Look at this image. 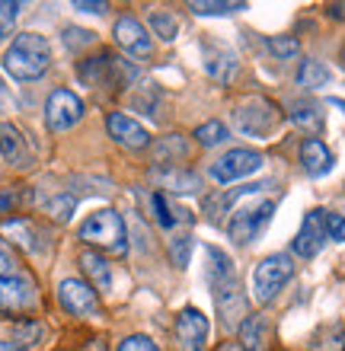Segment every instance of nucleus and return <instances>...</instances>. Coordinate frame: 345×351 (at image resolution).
<instances>
[{"label":"nucleus","mask_w":345,"mask_h":351,"mask_svg":"<svg viewBox=\"0 0 345 351\" xmlns=\"http://www.w3.org/2000/svg\"><path fill=\"white\" fill-rule=\"evenodd\" d=\"M208 281H211V291H215L217 310L224 313V326H243V316H246V300L240 294V285H237V271H233V262L227 259L221 250L208 246Z\"/></svg>","instance_id":"1"},{"label":"nucleus","mask_w":345,"mask_h":351,"mask_svg":"<svg viewBox=\"0 0 345 351\" xmlns=\"http://www.w3.org/2000/svg\"><path fill=\"white\" fill-rule=\"evenodd\" d=\"M48 64H51V48L45 36H36V32H19L3 55V71L13 80H38L48 71Z\"/></svg>","instance_id":"2"},{"label":"nucleus","mask_w":345,"mask_h":351,"mask_svg":"<svg viewBox=\"0 0 345 351\" xmlns=\"http://www.w3.org/2000/svg\"><path fill=\"white\" fill-rule=\"evenodd\" d=\"M291 278H294L291 256H285V252L265 256L259 265L252 268V297H256V304H272Z\"/></svg>","instance_id":"3"},{"label":"nucleus","mask_w":345,"mask_h":351,"mask_svg":"<svg viewBox=\"0 0 345 351\" xmlns=\"http://www.w3.org/2000/svg\"><path fill=\"white\" fill-rule=\"evenodd\" d=\"M278 121H281L278 106L262 99V96H250V99H243L233 109V125L246 138H269L272 131L278 128Z\"/></svg>","instance_id":"4"},{"label":"nucleus","mask_w":345,"mask_h":351,"mask_svg":"<svg viewBox=\"0 0 345 351\" xmlns=\"http://www.w3.org/2000/svg\"><path fill=\"white\" fill-rule=\"evenodd\" d=\"M80 240L93 243L99 250H125V221L121 214L112 208H103V211L90 214L84 223H80Z\"/></svg>","instance_id":"5"},{"label":"nucleus","mask_w":345,"mask_h":351,"mask_svg":"<svg viewBox=\"0 0 345 351\" xmlns=\"http://www.w3.org/2000/svg\"><path fill=\"white\" fill-rule=\"evenodd\" d=\"M272 211H275V202H272V198L240 204V208L230 214V223H227V233H230V240H237V243H252L262 230H265V223L272 221Z\"/></svg>","instance_id":"6"},{"label":"nucleus","mask_w":345,"mask_h":351,"mask_svg":"<svg viewBox=\"0 0 345 351\" xmlns=\"http://www.w3.org/2000/svg\"><path fill=\"white\" fill-rule=\"evenodd\" d=\"M262 167V154L259 150H250V147H233L227 150L224 157H217L215 163H211V179L221 185L227 182H237V179H243V176H252L256 169Z\"/></svg>","instance_id":"7"},{"label":"nucleus","mask_w":345,"mask_h":351,"mask_svg":"<svg viewBox=\"0 0 345 351\" xmlns=\"http://www.w3.org/2000/svg\"><path fill=\"white\" fill-rule=\"evenodd\" d=\"M84 119V102L71 90H55L48 96L45 106V121L51 131H71L77 121Z\"/></svg>","instance_id":"8"},{"label":"nucleus","mask_w":345,"mask_h":351,"mask_svg":"<svg viewBox=\"0 0 345 351\" xmlns=\"http://www.w3.org/2000/svg\"><path fill=\"white\" fill-rule=\"evenodd\" d=\"M58 300L67 313L74 316H96L99 313V300H96V291L80 278H64L58 285Z\"/></svg>","instance_id":"9"},{"label":"nucleus","mask_w":345,"mask_h":351,"mask_svg":"<svg viewBox=\"0 0 345 351\" xmlns=\"http://www.w3.org/2000/svg\"><path fill=\"white\" fill-rule=\"evenodd\" d=\"M176 339L182 351H205L208 342V316L195 306H186L176 316Z\"/></svg>","instance_id":"10"},{"label":"nucleus","mask_w":345,"mask_h":351,"mask_svg":"<svg viewBox=\"0 0 345 351\" xmlns=\"http://www.w3.org/2000/svg\"><path fill=\"white\" fill-rule=\"evenodd\" d=\"M36 304V287L26 275L0 278V313H19Z\"/></svg>","instance_id":"11"},{"label":"nucleus","mask_w":345,"mask_h":351,"mask_svg":"<svg viewBox=\"0 0 345 351\" xmlns=\"http://www.w3.org/2000/svg\"><path fill=\"white\" fill-rule=\"evenodd\" d=\"M326 221H323V211H310L300 223L298 237H294V252L300 259H313L323 246H326Z\"/></svg>","instance_id":"12"},{"label":"nucleus","mask_w":345,"mask_h":351,"mask_svg":"<svg viewBox=\"0 0 345 351\" xmlns=\"http://www.w3.org/2000/svg\"><path fill=\"white\" fill-rule=\"evenodd\" d=\"M115 42H119L121 51H128L134 58H147L150 55V36L147 29L141 26L134 16H121L115 23Z\"/></svg>","instance_id":"13"},{"label":"nucleus","mask_w":345,"mask_h":351,"mask_svg":"<svg viewBox=\"0 0 345 351\" xmlns=\"http://www.w3.org/2000/svg\"><path fill=\"white\" fill-rule=\"evenodd\" d=\"M106 125H109V134H112L119 144L131 147V150H141V147H147V144H150L147 128H144V125H138V121L131 119V115H125V112H112Z\"/></svg>","instance_id":"14"},{"label":"nucleus","mask_w":345,"mask_h":351,"mask_svg":"<svg viewBox=\"0 0 345 351\" xmlns=\"http://www.w3.org/2000/svg\"><path fill=\"white\" fill-rule=\"evenodd\" d=\"M300 163H304V173L317 179V176H326L333 169V154L320 138H307L300 144Z\"/></svg>","instance_id":"15"},{"label":"nucleus","mask_w":345,"mask_h":351,"mask_svg":"<svg viewBox=\"0 0 345 351\" xmlns=\"http://www.w3.org/2000/svg\"><path fill=\"white\" fill-rule=\"evenodd\" d=\"M0 154L13 163V167H29L32 163V154L26 147V138L16 125H0Z\"/></svg>","instance_id":"16"},{"label":"nucleus","mask_w":345,"mask_h":351,"mask_svg":"<svg viewBox=\"0 0 345 351\" xmlns=\"http://www.w3.org/2000/svg\"><path fill=\"white\" fill-rule=\"evenodd\" d=\"M240 339H243V351H265L269 348V323H265V316H250V319H243Z\"/></svg>","instance_id":"17"},{"label":"nucleus","mask_w":345,"mask_h":351,"mask_svg":"<svg viewBox=\"0 0 345 351\" xmlns=\"http://www.w3.org/2000/svg\"><path fill=\"white\" fill-rule=\"evenodd\" d=\"M205 71L215 77V80L227 84V80H233V74H237V55H233L230 48H211L205 58Z\"/></svg>","instance_id":"18"},{"label":"nucleus","mask_w":345,"mask_h":351,"mask_svg":"<svg viewBox=\"0 0 345 351\" xmlns=\"http://www.w3.org/2000/svg\"><path fill=\"white\" fill-rule=\"evenodd\" d=\"M80 265H84L86 275L93 278L96 291H109V285H112V271H109V265H106L96 252H84V256H80Z\"/></svg>","instance_id":"19"},{"label":"nucleus","mask_w":345,"mask_h":351,"mask_svg":"<svg viewBox=\"0 0 345 351\" xmlns=\"http://www.w3.org/2000/svg\"><path fill=\"white\" fill-rule=\"evenodd\" d=\"M333 80L326 64H320V61H304L298 71V84L307 86V90H320V86H326Z\"/></svg>","instance_id":"20"},{"label":"nucleus","mask_w":345,"mask_h":351,"mask_svg":"<svg viewBox=\"0 0 345 351\" xmlns=\"http://www.w3.org/2000/svg\"><path fill=\"white\" fill-rule=\"evenodd\" d=\"M154 179H160V182H167L173 192H195L198 189V176L195 173H179V169H154Z\"/></svg>","instance_id":"21"},{"label":"nucleus","mask_w":345,"mask_h":351,"mask_svg":"<svg viewBox=\"0 0 345 351\" xmlns=\"http://www.w3.org/2000/svg\"><path fill=\"white\" fill-rule=\"evenodd\" d=\"M3 237H10L13 243H19V246H26V250H38V243H36V230H32V223L23 221V217L3 221Z\"/></svg>","instance_id":"22"},{"label":"nucleus","mask_w":345,"mask_h":351,"mask_svg":"<svg viewBox=\"0 0 345 351\" xmlns=\"http://www.w3.org/2000/svg\"><path fill=\"white\" fill-rule=\"evenodd\" d=\"M291 121L298 125V128L310 131V134H317V131H323V112L317 109V106H294V112H291Z\"/></svg>","instance_id":"23"},{"label":"nucleus","mask_w":345,"mask_h":351,"mask_svg":"<svg viewBox=\"0 0 345 351\" xmlns=\"http://www.w3.org/2000/svg\"><path fill=\"white\" fill-rule=\"evenodd\" d=\"M150 29H154V36H160L163 42H173L179 32V23L173 19V13H163V10H157V13H150Z\"/></svg>","instance_id":"24"},{"label":"nucleus","mask_w":345,"mask_h":351,"mask_svg":"<svg viewBox=\"0 0 345 351\" xmlns=\"http://www.w3.org/2000/svg\"><path fill=\"white\" fill-rule=\"evenodd\" d=\"M195 138L202 147H215L221 141H227V128L224 121H205V125H198L195 128Z\"/></svg>","instance_id":"25"},{"label":"nucleus","mask_w":345,"mask_h":351,"mask_svg":"<svg viewBox=\"0 0 345 351\" xmlns=\"http://www.w3.org/2000/svg\"><path fill=\"white\" fill-rule=\"evenodd\" d=\"M192 7V13H198V16H224V13H237V10H246V3H189Z\"/></svg>","instance_id":"26"},{"label":"nucleus","mask_w":345,"mask_h":351,"mask_svg":"<svg viewBox=\"0 0 345 351\" xmlns=\"http://www.w3.org/2000/svg\"><path fill=\"white\" fill-rule=\"evenodd\" d=\"M269 51L275 58H294L300 51V42L291 36H275V38H269Z\"/></svg>","instance_id":"27"},{"label":"nucleus","mask_w":345,"mask_h":351,"mask_svg":"<svg viewBox=\"0 0 345 351\" xmlns=\"http://www.w3.org/2000/svg\"><path fill=\"white\" fill-rule=\"evenodd\" d=\"M317 351H342L345 348V332L339 329V326H329L326 332L317 339V345H313Z\"/></svg>","instance_id":"28"},{"label":"nucleus","mask_w":345,"mask_h":351,"mask_svg":"<svg viewBox=\"0 0 345 351\" xmlns=\"http://www.w3.org/2000/svg\"><path fill=\"white\" fill-rule=\"evenodd\" d=\"M42 335H45V326L42 323H16V339L23 342V348L42 342Z\"/></svg>","instance_id":"29"},{"label":"nucleus","mask_w":345,"mask_h":351,"mask_svg":"<svg viewBox=\"0 0 345 351\" xmlns=\"http://www.w3.org/2000/svg\"><path fill=\"white\" fill-rule=\"evenodd\" d=\"M19 10H23V3H0V42L10 36L13 19L19 16Z\"/></svg>","instance_id":"30"},{"label":"nucleus","mask_w":345,"mask_h":351,"mask_svg":"<svg viewBox=\"0 0 345 351\" xmlns=\"http://www.w3.org/2000/svg\"><path fill=\"white\" fill-rule=\"evenodd\" d=\"M150 204H154V211H157V223L160 227H173V223H176V217H173V211H169V204H167V198H163V195H150Z\"/></svg>","instance_id":"31"},{"label":"nucleus","mask_w":345,"mask_h":351,"mask_svg":"<svg viewBox=\"0 0 345 351\" xmlns=\"http://www.w3.org/2000/svg\"><path fill=\"white\" fill-rule=\"evenodd\" d=\"M115 351H160V348L150 342L147 335H128V339H121Z\"/></svg>","instance_id":"32"},{"label":"nucleus","mask_w":345,"mask_h":351,"mask_svg":"<svg viewBox=\"0 0 345 351\" xmlns=\"http://www.w3.org/2000/svg\"><path fill=\"white\" fill-rule=\"evenodd\" d=\"M323 221H326L329 240L345 243V217H342V214H323Z\"/></svg>","instance_id":"33"},{"label":"nucleus","mask_w":345,"mask_h":351,"mask_svg":"<svg viewBox=\"0 0 345 351\" xmlns=\"http://www.w3.org/2000/svg\"><path fill=\"white\" fill-rule=\"evenodd\" d=\"M48 211H51L55 221H67L71 211H74V198H71V195H61V198H55V202L48 204Z\"/></svg>","instance_id":"34"},{"label":"nucleus","mask_w":345,"mask_h":351,"mask_svg":"<svg viewBox=\"0 0 345 351\" xmlns=\"http://www.w3.org/2000/svg\"><path fill=\"white\" fill-rule=\"evenodd\" d=\"M189 246H192V240H189V237H179V240L173 243V259H176L179 268L189 265Z\"/></svg>","instance_id":"35"},{"label":"nucleus","mask_w":345,"mask_h":351,"mask_svg":"<svg viewBox=\"0 0 345 351\" xmlns=\"http://www.w3.org/2000/svg\"><path fill=\"white\" fill-rule=\"evenodd\" d=\"M13 275V256H10V250L0 243V278H10Z\"/></svg>","instance_id":"36"},{"label":"nucleus","mask_w":345,"mask_h":351,"mask_svg":"<svg viewBox=\"0 0 345 351\" xmlns=\"http://www.w3.org/2000/svg\"><path fill=\"white\" fill-rule=\"evenodd\" d=\"M74 10H84V13H103L106 3H74Z\"/></svg>","instance_id":"37"},{"label":"nucleus","mask_w":345,"mask_h":351,"mask_svg":"<svg viewBox=\"0 0 345 351\" xmlns=\"http://www.w3.org/2000/svg\"><path fill=\"white\" fill-rule=\"evenodd\" d=\"M0 351H29V348H23L16 342H0Z\"/></svg>","instance_id":"38"},{"label":"nucleus","mask_w":345,"mask_h":351,"mask_svg":"<svg viewBox=\"0 0 345 351\" xmlns=\"http://www.w3.org/2000/svg\"><path fill=\"white\" fill-rule=\"evenodd\" d=\"M217 351H243V348H240V345H233V342H227V345H221Z\"/></svg>","instance_id":"39"},{"label":"nucleus","mask_w":345,"mask_h":351,"mask_svg":"<svg viewBox=\"0 0 345 351\" xmlns=\"http://www.w3.org/2000/svg\"><path fill=\"white\" fill-rule=\"evenodd\" d=\"M10 208V195H0V211H7Z\"/></svg>","instance_id":"40"},{"label":"nucleus","mask_w":345,"mask_h":351,"mask_svg":"<svg viewBox=\"0 0 345 351\" xmlns=\"http://www.w3.org/2000/svg\"><path fill=\"white\" fill-rule=\"evenodd\" d=\"M329 106H336V109L345 112V99H329Z\"/></svg>","instance_id":"41"},{"label":"nucleus","mask_w":345,"mask_h":351,"mask_svg":"<svg viewBox=\"0 0 345 351\" xmlns=\"http://www.w3.org/2000/svg\"><path fill=\"white\" fill-rule=\"evenodd\" d=\"M342 61H345V51H342Z\"/></svg>","instance_id":"42"}]
</instances>
